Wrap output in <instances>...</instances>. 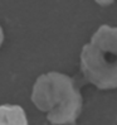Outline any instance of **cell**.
<instances>
[{"label":"cell","instance_id":"obj_5","mask_svg":"<svg viewBox=\"0 0 117 125\" xmlns=\"http://www.w3.org/2000/svg\"><path fill=\"white\" fill-rule=\"evenodd\" d=\"M3 43H4V31H3L1 25H0V47L3 46Z\"/></svg>","mask_w":117,"mask_h":125},{"label":"cell","instance_id":"obj_3","mask_svg":"<svg viewBox=\"0 0 117 125\" xmlns=\"http://www.w3.org/2000/svg\"><path fill=\"white\" fill-rule=\"evenodd\" d=\"M0 125H29L24 109L20 105H0Z\"/></svg>","mask_w":117,"mask_h":125},{"label":"cell","instance_id":"obj_2","mask_svg":"<svg viewBox=\"0 0 117 125\" xmlns=\"http://www.w3.org/2000/svg\"><path fill=\"white\" fill-rule=\"evenodd\" d=\"M86 78L102 90L117 89V27L102 25L81 53Z\"/></svg>","mask_w":117,"mask_h":125},{"label":"cell","instance_id":"obj_4","mask_svg":"<svg viewBox=\"0 0 117 125\" xmlns=\"http://www.w3.org/2000/svg\"><path fill=\"white\" fill-rule=\"evenodd\" d=\"M113 1V0H96V3H98L99 5H102V6H106V5H109Z\"/></svg>","mask_w":117,"mask_h":125},{"label":"cell","instance_id":"obj_1","mask_svg":"<svg viewBox=\"0 0 117 125\" xmlns=\"http://www.w3.org/2000/svg\"><path fill=\"white\" fill-rule=\"evenodd\" d=\"M35 107L47 114L49 123L67 125L74 123L82 110V97L69 76L48 72L35 80L32 90Z\"/></svg>","mask_w":117,"mask_h":125}]
</instances>
